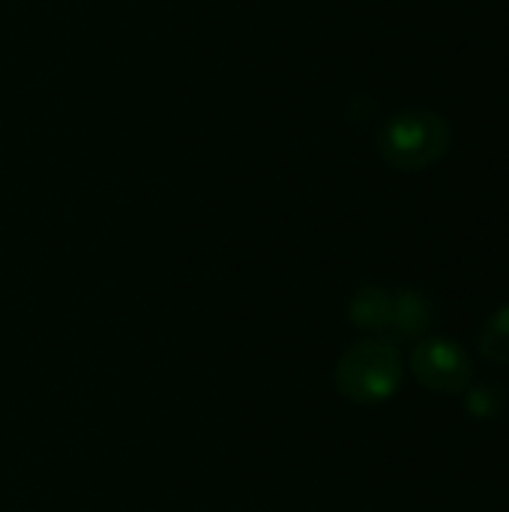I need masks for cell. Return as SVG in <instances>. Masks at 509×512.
<instances>
[{
    "label": "cell",
    "instance_id": "4",
    "mask_svg": "<svg viewBox=\"0 0 509 512\" xmlns=\"http://www.w3.org/2000/svg\"><path fill=\"white\" fill-rule=\"evenodd\" d=\"M435 324V303L429 294L417 288L393 291V312H390V333L396 339H423Z\"/></svg>",
    "mask_w": 509,
    "mask_h": 512
},
{
    "label": "cell",
    "instance_id": "5",
    "mask_svg": "<svg viewBox=\"0 0 509 512\" xmlns=\"http://www.w3.org/2000/svg\"><path fill=\"white\" fill-rule=\"evenodd\" d=\"M393 312V291L384 285H360L348 300V321L363 333H387Z\"/></svg>",
    "mask_w": 509,
    "mask_h": 512
},
{
    "label": "cell",
    "instance_id": "1",
    "mask_svg": "<svg viewBox=\"0 0 509 512\" xmlns=\"http://www.w3.org/2000/svg\"><path fill=\"white\" fill-rule=\"evenodd\" d=\"M402 354L390 339L354 342L336 363V393L354 405H381L402 387Z\"/></svg>",
    "mask_w": 509,
    "mask_h": 512
},
{
    "label": "cell",
    "instance_id": "2",
    "mask_svg": "<svg viewBox=\"0 0 509 512\" xmlns=\"http://www.w3.org/2000/svg\"><path fill=\"white\" fill-rule=\"evenodd\" d=\"M450 123L426 108L393 114L378 132V153L399 171H426L450 150Z\"/></svg>",
    "mask_w": 509,
    "mask_h": 512
},
{
    "label": "cell",
    "instance_id": "7",
    "mask_svg": "<svg viewBox=\"0 0 509 512\" xmlns=\"http://www.w3.org/2000/svg\"><path fill=\"white\" fill-rule=\"evenodd\" d=\"M507 405V396H504V387L495 384V381H480L474 387L465 390V411L477 420H495L501 417Z\"/></svg>",
    "mask_w": 509,
    "mask_h": 512
},
{
    "label": "cell",
    "instance_id": "6",
    "mask_svg": "<svg viewBox=\"0 0 509 512\" xmlns=\"http://www.w3.org/2000/svg\"><path fill=\"white\" fill-rule=\"evenodd\" d=\"M480 354L492 366H509V303L486 318L480 330Z\"/></svg>",
    "mask_w": 509,
    "mask_h": 512
},
{
    "label": "cell",
    "instance_id": "3",
    "mask_svg": "<svg viewBox=\"0 0 509 512\" xmlns=\"http://www.w3.org/2000/svg\"><path fill=\"white\" fill-rule=\"evenodd\" d=\"M411 372L432 393H465L474 378L471 357L456 339H420L411 351Z\"/></svg>",
    "mask_w": 509,
    "mask_h": 512
}]
</instances>
